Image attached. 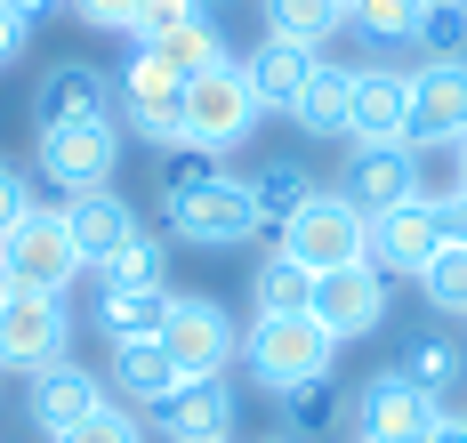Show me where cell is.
<instances>
[{
  "instance_id": "cell-1",
  "label": "cell",
  "mask_w": 467,
  "mask_h": 443,
  "mask_svg": "<svg viewBox=\"0 0 467 443\" xmlns=\"http://www.w3.org/2000/svg\"><path fill=\"white\" fill-rule=\"evenodd\" d=\"M275 250L298 258L306 274H338V266H363V258H371V218L338 194V186H315V194L275 226Z\"/></svg>"
},
{
  "instance_id": "cell-2",
  "label": "cell",
  "mask_w": 467,
  "mask_h": 443,
  "mask_svg": "<svg viewBox=\"0 0 467 443\" xmlns=\"http://www.w3.org/2000/svg\"><path fill=\"white\" fill-rule=\"evenodd\" d=\"M330 355H338V339H330L315 314H258V323L242 331V363H250V379L266 395L330 379Z\"/></svg>"
},
{
  "instance_id": "cell-3",
  "label": "cell",
  "mask_w": 467,
  "mask_h": 443,
  "mask_svg": "<svg viewBox=\"0 0 467 443\" xmlns=\"http://www.w3.org/2000/svg\"><path fill=\"white\" fill-rule=\"evenodd\" d=\"M0 274H8V291H57L65 298V283H81V250H73V234H65V201H33L25 218H16V234L0 242Z\"/></svg>"
},
{
  "instance_id": "cell-4",
  "label": "cell",
  "mask_w": 467,
  "mask_h": 443,
  "mask_svg": "<svg viewBox=\"0 0 467 443\" xmlns=\"http://www.w3.org/2000/svg\"><path fill=\"white\" fill-rule=\"evenodd\" d=\"M258 89H250V73L242 65H218V73H202L186 81V121H178V146H202V153H234L250 129H258Z\"/></svg>"
},
{
  "instance_id": "cell-5",
  "label": "cell",
  "mask_w": 467,
  "mask_h": 443,
  "mask_svg": "<svg viewBox=\"0 0 467 443\" xmlns=\"http://www.w3.org/2000/svg\"><path fill=\"white\" fill-rule=\"evenodd\" d=\"M41 178L57 194H105L113 170H121V121H65V129H41Z\"/></svg>"
},
{
  "instance_id": "cell-6",
  "label": "cell",
  "mask_w": 467,
  "mask_h": 443,
  "mask_svg": "<svg viewBox=\"0 0 467 443\" xmlns=\"http://www.w3.org/2000/svg\"><path fill=\"white\" fill-rule=\"evenodd\" d=\"M73 346V314L57 291H8L0 298V371H48Z\"/></svg>"
},
{
  "instance_id": "cell-7",
  "label": "cell",
  "mask_w": 467,
  "mask_h": 443,
  "mask_svg": "<svg viewBox=\"0 0 467 443\" xmlns=\"http://www.w3.org/2000/svg\"><path fill=\"white\" fill-rule=\"evenodd\" d=\"M161 346L186 379H226V363L242 355V331L218 298H178L170 291V314H161Z\"/></svg>"
},
{
  "instance_id": "cell-8",
  "label": "cell",
  "mask_w": 467,
  "mask_h": 443,
  "mask_svg": "<svg viewBox=\"0 0 467 443\" xmlns=\"http://www.w3.org/2000/svg\"><path fill=\"white\" fill-rule=\"evenodd\" d=\"M170 234L193 250H242L250 234H266V218H258V201H250V178H210L202 194H186L170 210Z\"/></svg>"
},
{
  "instance_id": "cell-9",
  "label": "cell",
  "mask_w": 467,
  "mask_h": 443,
  "mask_svg": "<svg viewBox=\"0 0 467 443\" xmlns=\"http://www.w3.org/2000/svg\"><path fill=\"white\" fill-rule=\"evenodd\" d=\"M355 443H427L435 436V419H443V403L420 395L403 371H371L363 387H355Z\"/></svg>"
},
{
  "instance_id": "cell-10",
  "label": "cell",
  "mask_w": 467,
  "mask_h": 443,
  "mask_svg": "<svg viewBox=\"0 0 467 443\" xmlns=\"http://www.w3.org/2000/svg\"><path fill=\"white\" fill-rule=\"evenodd\" d=\"M113 89H121V129H138L145 146H178V121H186V81H178L153 49L130 57V65L113 73Z\"/></svg>"
},
{
  "instance_id": "cell-11",
  "label": "cell",
  "mask_w": 467,
  "mask_h": 443,
  "mask_svg": "<svg viewBox=\"0 0 467 443\" xmlns=\"http://www.w3.org/2000/svg\"><path fill=\"white\" fill-rule=\"evenodd\" d=\"M113 113H121V89H113V73L89 65V57H65V65H48L41 81H33V121H41V129L113 121Z\"/></svg>"
},
{
  "instance_id": "cell-12",
  "label": "cell",
  "mask_w": 467,
  "mask_h": 443,
  "mask_svg": "<svg viewBox=\"0 0 467 443\" xmlns=\"http://www.w3.org/2000/svg\"><path fill=\"white\" fill-rule=\"evenodd\" d=\"M347 146H411V73H395V65H355Z\"/></svg>"
},
{
  "instance_id": "cell-13",
  "label": "cell",
  "mask_w": 467,
  "mask_h": 443,
  "mask_svg": "<svg viewBox=\"0 0 467 443\" xmlns=\"http://www.w3.org/2000/svg\"><path fill=\"white\" fill-rule=\"evenodd\" d=\"M315 323H323L330 339H371L379 323H387V274H379L371 258L363 266H338V274H315Z\"/></svg>"
},
{
  "instance_id": "cell-14",
  "label": "cell",
  "mask_w": 467,
  "mask_h": 443,
  "mask_svg": "<svg viewBox=\"0 0 467 443\" xmlns=\"http://www.w3.org/2000/svg\"><path fill=\"white\" fill-rule=\"evenodd\" d=\"M435 250H443V210H435V201L411 194V201H395L387 218H371V266L387 274V283H395V274L420 283V266L435 258Z\"/></svg>"
},
{
  "instance_id": "cell-15",
  "label": "cell",
  "mask_w": 467,
  "mask_h": 443,
  "mask_svg": "<svg viewBox=\"0 0 467 443\" xmlns=\"http://www.w3.org/2000/svg\"><path fill=\"white\" fill-rule=\"evenodd\" d=\"M105 403H113L105 379H97L89 363H73V355H65V363H48V371H33V387H25V411H33V428H41L48 443L73 436V428H81L89 411H105Z\"/></svg>"
},
{
  "instance_id": "cell-16",
  "label": "cell",
  "mask_w": 467,
  "mask_h": 443,
  "mask_svg": "<svg viewBox=\"0 0 467 443\" xmlns=\"http://www.w3.org/2000/svg\"><path fill=\"white\" fill-rule=\"evenodd\" d=\"M467 138V57L411 73V146H460Z\"/></svg>"
},
{
  "instance_id": "cell-17",
  "label": "cell",
  "mask_w": 467,
  "mask_h": 443,
  "mask_svg": "<svg viewBox=\"0 0 467 443\" xmlns=\"http://www.w3.org/2000/svg\"><path fill=\"white\" fill-rule=\"evenodd\" d=\"M338 194L363 218H387L395 201H411V146H355L338 161Z\"/></svg>"
},
{
  "instance_id": "cell-18",
  "label": "cell",
  "mask_w": 467,
  "mask_h": 443,
  "mask_svg": "<svg viewBox=\"0 0 467 443\" xmlns=\"http://www.w3.org/2000/svg\"><path fill=\"white\" fill-rule=\"evenodd\" d=\"M65 234H73V250H81V266L97 274L121 242H138V234H145V218L105 186V194H73V201H65Z\"/></svg>"
},
{
  "instance_id": "cell-19",
  "label": "cell",
  "mask_w": 467,
  "mask_h": 443,
  "mask_svg": "<svg viewBox=\"0 0 467 443\" xmlns=\"http://www.w3.org/2000/svg\"><path fill=\"white\" fill-rule=\"evenodd\" d=\"M153 428L170 443H234V387L226 379H186L153 411Z\"/></svg>"
},
{
  "instance_id": "cell-20",
  "label": "cell",
  "mask_w": 467,
  "mask_h": 443,
  "mask_svg": "<svg viewBox=\"0 0 467 443\" xmlns=\"http://www.w3.org/2000/svg\"><path fill=\"white\" fill-rule=\"evenodd\" d=\"M113 387H121L130 411H161L170 395L186 387V371L170 363V346H161V339H121V346H113Z\"/></svg>"
},
{
  "instance_id": "cell-21",
  "label": "cell",
  "mask_w": 467,
  "mask_h": 443,
  "mask_svg": "<svg viewBox=\"0 0 467 443\" xmlns=\"http://www.w3.org/2000/svg\"><path fill=\"white\" fill-rule=\"evenodd\" d=\"M315 65H323V49H298V41H258L242 73H250V89H258V105H266V113H290V105H298V89L315 81Z\"/></svg>"
},
{
  "instance_id": "cell-22",
  "label": "cell",
  "mask_w": 467,
  "mask_h": 443,
  "mask_svg": "<svg viewBox=\"0 0 467 443\" xmlns=\"http://www.w3.org/2000/svg\"><path fill=\"white\" fill-rule=\"evenodd\" d=\"M347 105H355V65H315V81L298 89V105H290V121L306 129V138H347Z\"/></svg>"
},
{
  "instance_id": "cell-23",
  "label": "cell",
  "mask_w": 467,
  "mask_h": 443,
  "mask_svg": "<svg viewBox=\"0 0 467 443\" xmlns=\"http://www.w3.org/2000/svg\"><path fill=\"white\" fill-rule=\"evenodd\" d=\"M161 314H170V291H113L97 283V331L121 346V339H161Z\"/></svg>"
},
{
  "instance_id": "cell-24",
  "label": "cell",
  "mask_w": 467,
  "mask_h": 443,
  "mask_svg": "<svg viewBox=\"0 0 467 443\" xmlns=\"http://www.w3.org/2000/svg\"><path fill=\"white\" fill-rule=\"evenodd\" d=\"M395 371H403L420 395L451 403V387L467 379V346H451V339H435V331H420V339H403V363H395Z\"/></svg>"
},
{
  "instance_id": "cell-25",
  "label": "cell",
  "mask_w": 467,
  "mask_h": 443,
  "mask_svg": "<svg viewBox=\"0 0 467 443\" xmlns=\"http://www.w3.org/2000/svg\"><path fill=\"white\" fill-rule=\"evenodd\" d=\"M250 306H258V314H315V274H306L298 258L266 250L258 274H250Z\"/></svg>"
},
{
  "instance_id": "cell-26",
  "label": "cell",
  "mask_w": 467,
  "mask_h": 443,
  "mask_svg": "<svg viewBox=\"0 0 467 443\" xmlns=\"http://www.w3.org/2000/svg\"><path fill=\"white\" fill-rule=\"evenodd\" d=\"M258 16H266V41H298V49H323L347 25L338 0H258Z\"/></svg>"
},
{
  "instance_id": "cell-27",
  "label": "cell",
  "mask_w": 467,
  "mask_h": 443,
  "mask_svg": "<svg viewBox=\"0 0 467 443\" xmlns=\"http://www.w3.org/2000/svg\"><path fill=\"white\" fill-rule=\"evenodd\" d=\"M161 65H170V73H178V81H202V73H218V65H234L226 57V41H218V25H210V16H193V25H178V33H170V41H161Z\"/></svg>"
},
{
  "instance_id": "cell-28",
  "label": "cell",
  "mask_w": 467,
  "mask_h": 443,
  "mask_svg": "<svg viewBox=\"0 0 467 443\" xmlns=\"http://www.w3.org/2000/svg\"><path fill=\"white\" fill-rule=\"evenodd\" d=\"M97 283H113V291H161V283H170V250H161V234L121 242L105 266H97Z\"/></svg>"
},
{
  "instance_id": "cell-29",
  "label": "cell",
  "mask_w": 467,
  "mask_h": 443,
  "mask_svg": "<svg viewBox=\"0 0 467 443\" xmlns=\"http://www.w3.org/2000/svg\"><path fill=\"white\" fill-rule=\"evenodd\" d=\"M347 25L363 41H420L427 0H347Z\"/></svg>"
},
{
  "instance_id": "cell-30",
  "label": "cell",
  "mask_w": 467,
  "mask_h": 443,
  "mask_svg": "<svg viewBox=\"0 0 467 443\" xmlns=\"http://www.w3.org/2000/svg\"><path fill=\"white\" fill-rule=\"evenodd\" d=\"M218 178V153L202 146H161V161H153V186H161V210H178L186 194H202Z\"/></svg>"
},
{
  "instance_id": "cell-31",
  "label": "cell",
  "mask_w": 467,
  "mask_h": 443,
  "mask_svg": "<svg viewBox=\"0 0 467 443\" xmlns=\"http://www.w3.org/2000/svg\"><path fill=\"white\" fill-rule=\"evenodd\" d=\"M306 194H315V178H306L298 161H266V170H250V201H258V218H266V226H282Z\"/></svg>"
},
{
  "instance_id": "cell-32",
  "label": "cell",
  "mask_w": 467,
  "mask_h": 443,
  "mask_svg": "<svg viewBox=\"0 0 467 443\" xmlns=\"http://www.w3.org/2000/svg\"><path fill=\"white\" fill-rule=\"evenodd\" d=\"M420 291L435 314H467V242H443L435 258L420 266Z\"/></svg>"
},
{
  "instance_id": "cell-33",
  "label": "cell",
  "mask_w": 467,
  "mask_h": 443,
  "mask_svg": "<svg viewBox=\"0 0 467 443\" xmlns=\"http://www.w3.org/2000/svg\"><path fill=\"white\" fill-rule=\"evenodd\" d=\"M323 428H338V387L330 379H315V387H290L282 395V436H323Z\"/></svg>"
},
{
  "instance_id": "cell-34",
  "label": "cell",
  "mask_w": 467,
  "mask_h": 443,
  "mask_svg": "<svg viewBox=\"0 0 467 443\" xmlns=\"http://www.w3.org/2000/svg\"><path fill=\"white\" fill-rule=\"evenodd\" d=\"M460 186H467V178H460V146H411V194H420V201L443 210Z\"/></svg>"
},
{
  "instance_id": "cell-35",
  "label": "cell",
  "mask_w": 467,
  "mask_h": 443,
  "mask_svg": "<svg viewBox=\"0 0 467 443\" xmlns=\"http://www.w3.org/2000/svg\"><path fill=\"white\" fill-rule=\"evenodd\" d=\"M193 16H210V8H202V0H145L138 25H130V41H138V49H161L178 25H193Z\"/></svg>"
},
{
  "instance_id": "cell-36",
  "label": "cell",
  "mask_w": 467,
  "mask_h": 443,
  "mask_svg": "<svg viewBox=\"0 0 467 443\" xmlns=\"http://www.w3.org/2000/svg\"><path fill=\"white\" fill-rule=\"evenodd\" d=\"M411 49L427 57V65H443V57H467V8H427L420 41Z\"/></svg>"
},
{
  "instance_id": "cell-37",
  "label": "cell",
  "mask_w": 467,
  "mask_h": 443,
  "mask_svg": "<svg viewBox=\"0 0 467 443\" xmlns=\"http://www.w3.org/2000/svg\"><path fill=\"white\" fill-rule=\"evenodd\" d=\"M57 443H145V419L130 403H105V411H89L73 436H57Z\"/></svg>"
},
{
  "instance_id": "cell-38",
  "label": "cell",
  "mask_w": 467,
  "mask_h": 443,
  "mask_svg": "<svg viewBox=\"0 0 467 443\" xmlns=\"http://www.w3.org/2000/svg\"><path fill=\"white\" fill-rule=\"evenodd\" d=\"M65 8H73V16H81L89 33H130L145 0H65Z\"/></svg>"
},
{
  "instance_id": "cell-39",
  "label": "cell",
  "mask_w": 467,
  "mask_h": 443,
  "mask_svg": "<svg viewBox=\"0 0 467 443\" xmlns=\"http://www.w3.org/2000/svg\"><path fill=\"white\" fill-rule=\"evenodd\" d=\"M25 210H33V186H25V170H8V161H0V242L16 234V218H25Z\"/></svg>"
},
{
  "instance_id": "cell-40",
  "label": "cell",
  "mask_w": 467,
  "mask_h": 443,
  "mask_svg": "<svg viewBox=\"0 0 467 443\" xmlns=\"http://www.w3.org/2000/svg\"><path fill=\"white\" fill-rule=\"evenodd\" d=\"M25 41H33V16H25L16 0H0V65H16V57H25Z\"/></svg>"
},
{
  "instance_id": "cell-41",
  "label": "cell",
  "mask_w": 467,
  "mask_h": 443,
  "mask_svg": "<svg viewBox=\"0 0 467 443\" xmlns=\"http://www.w3.org/2000/svg\"><path fill=\"white\" fill-rule=\"evenodd\" d=\"M443 242H467V186L443 201Z\"/></svg>"
},
{
  "instance_id": "cell-42",
  "label": "cell",
  "mask_w": 467,
  "mask_h": 443,
  "mask_svg": "<svg viewBox=\"0 0 467 443\" xmlns=\"http://www.w3.org/2000/svg\"><path fill=\"white\" fill-rule=\"evenodd\" d=\"M427 443H467V419H460V411H443V419H435V436H427Z\"/></svg>"
},
{
  "instance_id": "cell-43",
  "label": "cell",
  "mask_w": 467,
  "mask_h": 443,
  "mask_svg": "<svg viewBox=\"0 0 467 443\" xmlns=\"http://www.w3.org/2000/svg\"><path fill=\"white\" fill-rule=\"evenodd\" d=\"M16 8H25V16H41V8H57V0H16Z\"/></svg>"
},
{
  "instance_id": "cell-44",
  "label": "cell",
  "mask_w": 467,
  "mask_h": 443,
  "mask_svg": "<svg viewBox=\"0 0 467 443\" xmlns=\"http://www.w3.org/2000/svg\"><path fill=\"white\" fill-rule=\"evenodd\" d=\"M427 8H467V0H427Z\"/></svg>"
},
{
  "instance_id": "cell-45",
  "label": "cell",
  "mask_w": 467,
  "mask_h": 443,
  "mask_svg": "<svg viewBox=\"0 0 467 443\" xmlns=\"http://www.w3.org/2000/svg\"><path fill=\"white\" fill-rule=\"evenodd\" d=\"M202 8H210V16H218V8H234V0H202Z\"/></svg>"
},
{
  "instance_id": "cell-46",
  "label": "cell",
  "mask_w": 467,
  "mask_h": 443,
  "mask_svg": "<svg viewBox=\"0 0 467 443\" xmlns=\"http://www.w3.org/2000/svg\"><path fill=\"white\" fill-rule=\"evenodd\" d=\"M460 178H467V138H460Z\"/></svg>"
},
{
  "instance_id": "cell-47",
  "label": "cell",
  "mask_w": 467,
  "mask_h": 443,
  "mask_svg": "<svg viewBox=\"0 0 467 443\" xmlns=\"http://www.w3.org/2000/svg\"><path fill=\"white\" fill-rule=\"evenodd\" d=\"M266 443H298V436H266Z\"/></svg>"
},
{
  "instance_id": "cell-48",
  "label": "cell",
  "mask_w": 467,
  "mask_h": 443,
  "mask_svg": "<svg viewBox=\"0 0 467 443\" xmlns=\"http://www.w3.org/2000/svg\"><path fill=\"white\" fill-rule=\"evenodd\" d=\"M0 298H8V274H0Z\"/></svg>"
},
{
  "instance_id": "cell-49",
  "label": "cell",
  "mask_w": 467,
  "mask_h": 443,
  "mask_svg": "<svg viewBox=\"0 0 467 443\" xmlns=\"http://www.w3.org/2000/svg\"><path fill=\"white\" fill-rule=\"evenodd\" d=\"M338 8H347V0H338Z\"/></svg>"
}]
</instances>
